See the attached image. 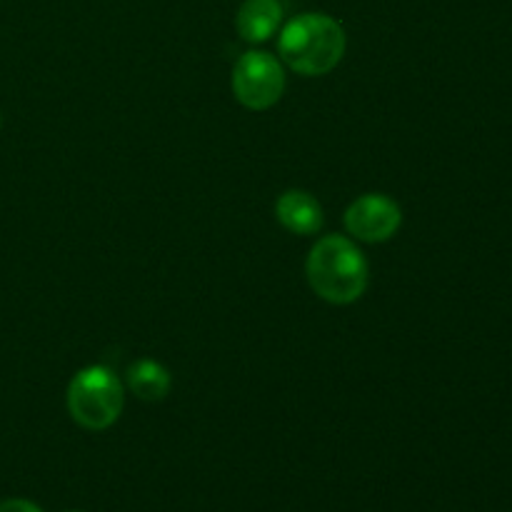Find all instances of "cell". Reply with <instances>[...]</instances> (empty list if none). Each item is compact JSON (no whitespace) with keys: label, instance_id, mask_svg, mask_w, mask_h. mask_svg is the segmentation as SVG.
Here are the masks:
<instances>
[{"label":"cell","instance_id":"6da1fadb","mask_svg":"<svg viewBox=\"0 0 512 512\" xmlns=\"http://www.w3.org/2000/svg\"><path fill=\"white\" fill-rule=\"evenodd\" d=\"M305 275L318 298L330 305L360 300L370 283V265L363 250L348 235H325L310 248Z\"/></svg>","mask_w":512,"mask_h":512},{"label":"cell","instance_id":"7a4b0ae2","mask_svg":"<svg viewBox=\"0 0 512 512\" xmlns=\"http://www.w3.org/2000/svg\"><path fill=\"white\" fill-rule=\"evenodd\" d=\"M348 38L343 25L325 13H300L283 25L278 53L288 68L305 78H318L335 70L343 60Z\"/></svg>","mask_w":512,"mask_h":512},{"label":"cell","instance_id":"3957f363","mask_svg":"<svg viewBox=\"0 0 512 512\" xmlns=\"http://www.w3.org/2000/svg\"><path fill=\"white\" fill-rule=\"evenodd\" d=\"M68 413L80 428L108 430L118 423L125 405V388L108 365H88L73 375L65 393Z\"/></svg>","mask_w":512,"mask_h":512},{"label":"cell","instance_id":"277c9868","mask_svg":"<svg viewBox=\"0 0 512 512\" xmlns=\"http://www.w3.org/2000/svg\"><path fill=\"white\" fill-rule=\"evenodd\" d=\"M233 95L248 110H268L283 98L285 70L283 63L268 50H248L233 68Z\"/></svg>","mask_w":512,"mask_h":512},{"label":"cell","instance_id":"5b68a950","mask_svg":"<svg viewBox=\"0 0 512 512\" xmlns=\"http://www.w3.org/2000/svg\"><path fill=\"white\" fill-rule=\"evenodd\" d=\"M345 230L360 243H385L403 225V210L390 195L365 193L345 210Z\"/></svg>","mask_w":512,"mask_h":512},{"label":"cell","instance_id":"8992f818","mask_svg":"<svg viewBox=\"0 0 512 512\" xmlns=\"http://www.w3.org/2000/svg\"><path fill=\"white\" fill-rule=\"evenodd\" d=\"M275 218L288 233L315 235L325 223L323 205L308 190H285L275 203Z\"/></svg>","mask_w":512,"mask_h":512},{"label":"cell","instance_id":"52a82bcc","mask_svg":"<svg viewBox=\"0 0 512 512\" xmlns=\"http://www.w3.org/2000/svg\"><path fill=\"white\" fill-rule=\"evenodd\" d=\"M283 23L280 0H245L235 15V28L245 43H265L273 38Z\"/></svg>","mask_w":512,"mask_h":512},{"label":"cell","instance_id":"ba28073f","mask_svg":"<svg viewBox=\"0 0 512 512\" xmlns=\"http://www.w3.org/2000/svg\"><path fill=\"white\" fill-rule=\"evenodd\" d=\"M128 388L145 403H160L173 388V375L158 360H138L128 370Z\"/></svg>","mask_w":512,"mask_h":512},{"label":"cell","instance_id":"9c48e42d","mask_svg":"<svg viewBox=\"0 0 512 512\" xmlns=\"http://www.w3.org/2000/svg\"><path fill=\"white\" fill-rule=\"evenodd\" d=\"M0 512H43V510H40L35 503H30V500L13 498V500H3V503H0Z\"/></svg>","mask_w":512,"mask_h":512},{"label":"cell","instance_id":"30bf717a","mask_svg":"<svg viewBox=\"0 0 512 512\" xmlns=\"http://www.w3.org/2000/svg\"><path fill=\"white\" fill-rule=\"evenodd\" d=\"M68 512H78V510H68Z\"/></svg>","mask_w":512,"mask_h":512}]
</instances>
